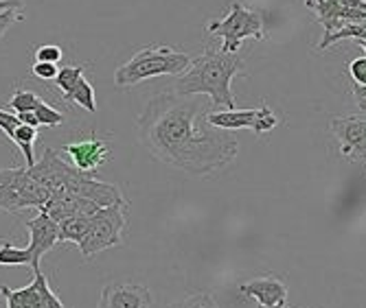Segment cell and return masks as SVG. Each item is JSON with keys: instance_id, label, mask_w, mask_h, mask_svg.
<instances>
[{"instance_id": "obj_5", "label": "cell", "mask_w": 366, "mask_h": 308, "mask_svg": "<svg viewBox=\"0 0 366 308\" xmlns=\"http://www.w3.org/2000/svg\"><path fill=\"white\" fill-rule=\"evenodd\" d=\"M123 227H125V203H117L110 205V208L97 210L90 217V230L86 238L79 243L81 256L90 260L99 252L119 247L123 243Z\"/></svg>"}, {"instance_id": "obj_20", "label": "cell", "mask_w": 366, "mask_h": 308, "mask_svg": "<svg viewBox=\"0 0 366 308\" xmlns=\"http://www.w3.org/2000/svg\"><path fill=\"white\" fill-rule=\"evenodd\" d=\"M59 225V241L66 243H81L88 230H90V217H75V219H66Z\"/></svg>"}, {"instance_id": "obj_2", "label": "cell", "mask_w": 366, "mask_h": 308, "mask_svg": "<svg viewBox=\"0 0 366 308\" xmlns=\"http://www.w3.org/2000/svg\"><path fill=\"white\" fill-rule=\"evenodd\" d=\"M242 63L244 59L237 53L209 48L191 59V66L178 77L174 92L180 96H209L213 108L235 110L230 83L242 75Z\"/></svg>"}, {"instance_id": "obj_30", "label": "cell", "mask_w": 366, "mask_h": 308, "mask_svg": "<svg viewBox=\"0 0 366 308\" xmlns=\"http://www.w3.org/2000/svg\"><path fill=\"white\" fill-rule=\"evenodd\" d=\"M31 71H33V75H36L38 79H42V81H55V77L59 73L55 63H44V61H36Z\"/></svg>"}, {"instance_id": "obj_3", "label": "cell", "mask_w": 366, "mask_h": 308, "mask_svg": "<svg viewBox=\"0 0 366 308\" xmlns=\"http://www.w3.org/2000/svg\"><path fill=\"white\" fill-rule=\"evenodd\" d=\"M189 66H191V55L187 53L174 51L169 46H147V48H141L129 61L117 68L114 86L129 88L154 77L182 75Z\"/></svg>"}, {"instance_id": "obj_10", "label": "cell", "mask_w": 366, "mask_h": 308, "mask_svg": "<svg viewBox=\"0 0 366 308\" xmlns=\"http://www.w3.org/2000/svg\"><path fill=\"white\" fill-rule=\"evenodd\" d=\"M331 131L340 143V153L353 162H366V118L340 116L331 120Z\"/></svg>"}, {"instance_id": "obj_6", "label": "cell", "mask_w": 366, "mask_h": 308, "mask_svg": "<svg viewBox=\"0 0 366 308\" xmlns=\"http://www.w3.org/2000/svg\"><path fill=\"white\" fill-rule=\"evenodd\" d=\"M305 5L314 11L316 22L325 26V36L345 24L366 20V0H305Z\"/></svg>"}, {"instance_id": "obj_21", "label": "cell", "mask_w": 366, "mask_h": 308, "mask_svg": "<svg viewBox=\"0 0 366 308\" xmlns=\"http://www.w3.org/2000/svg\"><path fill=\"white\" fill-rule=\"evenodd\" d=\"M64 101H71V103H77L79 108H84L86 112L94 114L97 112V96H94V88L92 83L81 77L77 81V86L69 92V94H64Z\"/></svg>"}, {"instance_id": "obj_22", "label": "cell", "mask_w": 366, "mask_h": 308, "mask_svg": "<svg viewBox=\"0 0 366 308\" xmlns=\"http://www.w3.org/2000/svg\"><path fill=\"white\" fill-rule=\"evenodd\" d=\"M16 175H18V168H0V210L18 212L16 195H14Z\"/></svg>"}, {"instance_id": "obj_32", "label": "cell", "mask_w": 366, "mask_h": 308, "mask_svg": "<svg viewBox=\"0 0 366 308\" xmlns=\"http://www.w3.org/2000/svg\"><path fill=\"white\" fill-rule=\"evenodd\" d=\"M20 125L18 114H9L5 110H0V131H3L7 138H11V133L16 131V127Z\"/></svg>"}, {"instance_id": "obj_29", "label": "cell", "mask_w": 366, "mask_h": 308, "mask_svg": "<svg viewBox=\"0 0 366 308\" xmlns=\"http://www.w3.org/2000/svg\"><path fill=\"white\" fill-rule=\"evenodd\" d=\"M349 75H351V83L355 86H366V55L357 57L349 63Z\"/></svg>"}, {"instance_id": "obj_37", "label": "cell", "mask_w": 366, "mask_h": 308, "mask_svg": "<svg viewBox=\"0 0 366 308\" xmlns=\"http://www.w3.org/2000/svg\"><path fill=\"white\" fill-rule=\"evenodd\" d=\"M257 308H285V306H259L257 304Z\"/></svg>"}, {"instance_id": "obj_1", "label": "cell", "mask_w": 366, "mask_h": 308, "mask_svg": "<svg viewBox=\"0 0 366 308\" xmlns=\"http://www.w3.org/2000/svg\"><path fill=\"white\" fill-rule=\"evenodd\" d=\"M209 98L162 92L149 98L139 116V140L158 162L187 175L204 178L228 166L239 153L237 138L226 129L199 125Z\"/></svg>"}, {"instance_id": "obj_19", "label": "cell", "mask_w": 366, "mask_h": 308, "mask_svg": "<svg viewBox=\"0 0 366 308\" xmlns=\"http://www.w3.org/2000/svg\"><path fill=\"white\" fill-rule=\"evenodd\" d=\"M11 140L22 151V155L26 160V168L36 164V158H33V145H36V140H38V129L36 127H29V125L20 123L16 127V131L11 133Z\"/></svg>"}, {"instance_id": "obj_28", "label": "cell", "mask_w": 366, "mask_h": 308, "mask_svg": "<svg viewBox=\"0 0 366 308\" xmlns=\"http://www.w3.org/2000/svg\"><path fill=\"white\" fill-rule=\"evenodd\" d=\"M61 48L57 44H42L38 51H36V61H44V63H59L61 61Z\"/></svg>"}, {"instance_id": "obj_15", "label": "cell", "mask_w": 366, "mask_h": 308, "mask_svg": "<svg viewBox=\"0 0 366 308\" xmlns=\"http://www.w3.org/2000/svg\"><path fill=\"white\" fill-rule=\"evenodd\" d=\"M40 210H44L55 223H61L66 219H75V217H92L97 210H102V208L94 205L92 201L84 199V197L59 190V192H51L49 201L42 205Z\"/></svg>"}, {"instance_id": "obj_13", "label": "cell", "mask_w": 366, "mask_h": 308, "mask_svg": "<svg viewBox=\"0 0 366 308\" xmlns=\"http://www.w3.org/2000/svg\"><path fill=\"white\" fill-rule=\"evenodd\" d=\"M71 170H73V164L64 162L55 149H46L44 155L36 164L26 168V173L40 186H44L49 192H59L64 190V184L69 180Z\"/></svg>"}, {"instance_id": "obj_35", "label": "cell", "mask_w": 366, "mask_h": 308, "mask_svg": "<svg viewBox=\"0 0 366 308\" xmlns=\"http://www.w3.org/2000/svg\"><path fill=\"white\" fill-rule=\"evenodd\" d=\"M351 92H353L355 98H364V96H366V86H355V83H351Z\"/></svg>"}, {"instance_id": "obj_16", "label": "cell", "mask_w": 366, "mask_h": 308, "mask_svg": "<svg viewBox=\"0 0 366 308\" xmlns=\"http://www.w3.org/2000/svg\"><path fill=\"white\" fill-rule=\"evenodd\" d=\"M239 291L246 297H254L259 306H285L287 302V287L281 278L263 276L239 284Z\"/></svg>"}, {"instance_id": "obj_17", "label": "cell", "mask_w": 366, "mask_h": 308, "mask_svg": "<svg viewBox=\"0 0 366 308\" xmlns=\"http://www.w3.org/2000/svg\"><path fill=\"white\" fill-rule=\"evenodd\" d=\"M14 195H16L18 212L26 210V208H38L40 210L51 197V192L44 186H40L36 180L26 173V168H18V175L14 180Z\"/></svg>"}, {"instance_id": "obj_25", "label": "cell", "mask_w": 366, "mask_h": 308, "mask_svg": "<svg viewBox=\"0 0 366 308\" xmlns=\"http://www.w3.org/2000/svg\"><path fill=\"white\" fill-rule=\"evenodd\" d=\"M84 71H86L84 66H66V68H61V71L57 73V77H55V86L61 90V94H69L77 86V81L84 77Z\"/></svg>"}, {"instance_id": "obj_4", "label": "cell", "mask_w": 366, "mask_h": 308, "mask_svg": "<svg viewBox=\"0 0 366 308\" xmlns=\"http://www.w3.org/2000/svg\"><path fill=\"white\" fill-rule=\"evenodd\" d=\"M207 31L211 36L222 38V51L224 53H237L242 48V42L246 38L265 40V24L259 11L244 7L242 3H232L228 14L222 20L209 22Z\"/></svg>"}, {"instance_id": "obj_11", "label": "cell", "mask_w": 366, "mask_h": 308, "mask_svg": "<svg viewBox=\"0 0 366 308\" xmlns=\"http://www.w3.org/2000/svg\"><path fill=\"white\" fill-rule=\"evenodd\" d=\"M26 232H29L26 250L31 256V267L33 271H38L42 256L59 243V225L44 210H40L38 217L26 221Z\"/></svg>"}, {"instance_id": "obj_9", "label": "cell", "mask_w": 366, "mask_h": 308, "mask_svg": "<svg viewBox=\"0 0 366 308\" xmlns=\"http://www.w3.org/2000/svg\"><path fill=\"white\" fill-rule=\"evenodd\" d=\"M64 190L92 201L94 205H99V208H110V205L125 203L123 192L114 184L99 182L92 173H84V170H79L75 166L71 170L69 180H66V184H64Z\"/></svg>"}, {"instance_id": "obj_38", "label": "cell", "mask_w": 366, "mask_h": 308, "mask_svg": "<svg viewBox=\"0 0 366 308\" xmlns=\"http://www.w3.org/2000/svg\"><path fill=\"white\" fill-rule=\"evenodd\" d=\"M360 46L364 48V53H366V42H360Z\"/></svg>"}, {"instance_id": "obj_33", "label": "cell", "mask_w": 366, "mask_h": 308, "mask_svg": "<svg viewBox=\"0 0 366 308\" xmlns=\"http://www.w3.org/2000/svg\"><path fill=\"white\" fill-rule=\"evenodd\" d=\"M18 120L22 123V125H29V127H40V123H38V118H36V114H18Z\"/></svg>"}, {"instance_id": "obj_12", "label": "cell", "mask_w": 366, "mask_h": 308, "mask_svg": "<svg viewBox=\"0 0 366 308\" xmlns=\"http://www.w3.org/2000/svg\"><path fill=\"white\" fill-rule=\"evenodd\" d=\"M152 293L137 282H108L99 295L97 308H149Z\"/></svg>"}, {"instance_id": "obj_31", "label": "cell", "mask_w": 366, "mask_h": 308, "mask_svg": "<svg viewBox=\"0 0 366 308\" xmlns=\"http://www.w3.org/2000/svg\"><path fill=\"white\" fill-rule=\"evenodd\" d=\"M22 20V14L18 9H7V11H0V40L7 36V31Z\"/></svg>"}, {"instance_id": "obj_23", "label": "cell", "mask_w": 366, "mask_h": 308, "mask_svg": "<svg viewBox=\"0 0 366 308\" xmlns=\"http://www.w3.org/2000/svg\"><path fill=\"white\" fill-rule=\"evenodd\" d=\"M42 103V98L36 94V92H29V90H18L11 101H9V108L16 112V114H33L36 108Z\"/></svg>"}, {"instance_id": "obj_14", "label": "cell", "mask_w": 366, "mask_h": 308, "mask_svg": "<svg viewBox=\"0 0 366 308\" xmlns=\"http://www.w3.org/2000/svg\"><path fill=\"white\" fill-rule=\"evenodd\" d=\"M61 151L71 158L73 166L84 173H97L99 166H104L110 160V147L99 138H86L79 143L64 145Z\"/></svg>"}, {"instance_id": "obj_7", "label": "cell", "mask_w": 366, "mask_h": 308, "mask_svg": "<svg viewBox=\"0 0 366 308\" xmlns=\"http://www.w3.org/2000/svg\"><path fill=\"white\" fill-rule=\"evenodd\" d=\"M207 125L237 131V129H252L257 135L270 133L279 125V116L270 110V106H263L257 110H224V112H209Z\"/></svg>"}, {"instance_id": "obj_26", "label": "cell", "mask_w": 366, "mask_h": 308, "mask_svg": "<svg viewBox=\"0 0 366 308\" xmlns=\"http://www.w3.org/2000/svg\"><path fill=\"white\" fill-rule=\"evenodd\" d=\"M0 265H31L29 250H18L11 243L0 245Z\"/></svg>"}, {"instance_id": "obj_18", "label": "cell", "mask_w": 366, "mask_h": 308, "mask_svg": "<svg viewBox=\"0 0 366 308\" xmlns=\"http://www.w3.org/2000/svg\"><path fill=\"white\" fill-rule=\"evenodd\" d=\"M357 40V42H366V20L362 22H351V24H345L340 31L336 33H329V36H322V40L318 42V51H325L329 48L331 44H338L340 40Z\"/></svg>"}, {"instance_id": "obj_8", "label": "cell", "mask_w": 366, "mask_h": 308, "mask_svg": "<svg viewBox=\"0 0 366 308\" xmlns=\"http://www.w3.org/2000/svg\"><path fill=\"white\" fill-rule=\"evenodd\" d=\"M33 273H36L33 280L22 289L0 287V295L5 297L7 308H66L64 302L51 289L49 278L42 273V269Z\"/></svg>"}, {"instance_id": "obj_36", "label": "cell", "mask_w": 366, "mask_h": 308, "mask_svg": "<svg viewBox=\"0 0 366 308\" xmlns=\"http://www.w3.org/2000/svg\"><path fill=\"white\" fill-rule=\"evenodd\" d=\"M357 108H360L362 112H366V96H364V98H357Z\"/></svg>"}, {"instance_id": "obj_24", "label": "cell", "mask_w": 366, "mask_h": 308, "mask_svg": "<svg viewBox=\"0 0 366 308\" xmlns=\"http://www.w3.org/2000/svg\"><path fill=\"white\" fill-rule=\"evenodd\" d=\"M169 308H219V304L211 293L197 291V293H191V295H187L182 299L172 302Z\"/></svg>"}, {"instance_id": "obj_27", "label": "cell", "mask_w": 366, "mask_h": 308, "mask_svg": "<svg viewBox=\"0 0 366 308\" xmlns=\"http://www.w3.org/2000/svg\"><path fill=\"white\" fill-rule=\"evenodd\" d=\"M33 114H36L38 123H40V125H44V127H57V125H61V123H64V118H66L59 110L51 108L49 103H44V101H42L40 106L36 108V112H33Z\"/></svg>"}, {"instance_id": "obj_34", "label": "cell", "mask_w": 366, "mask_h": 308, "mask_svg": "<svg viewBox=\"0 0 366 308\" xmlns=\"http://www.w3.org/2000/svg\"><path fill=\"white\" fill-rule=\"evenodd\" d=\"M7 9H22V3L20 0H0V11Z\"/></svg>"}]
</instances>
